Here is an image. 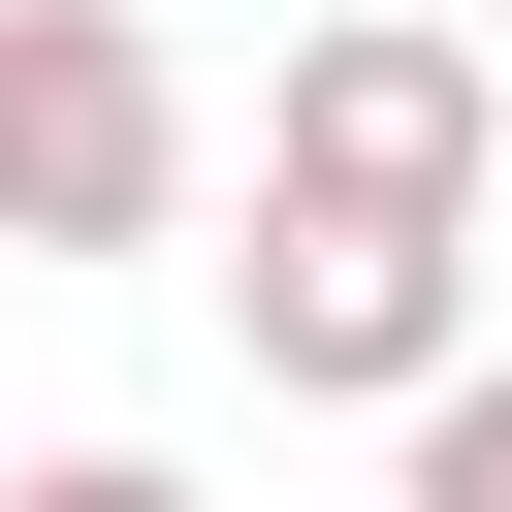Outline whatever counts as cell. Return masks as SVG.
<instances>
[{"label": "cell", "mask_w": 512, "mask_h": 512, "mask_svg": "<svg viewBox=\"0 0 512 512\" xmlns=\"http://www.w3.org/2000/svg\"><path fill=\"white\" fill-rule=\"evenodd\" d=\"M256 192H288V224H480V192H512V64H480L448 0H352V32L256 64Z\"/></svg>", "instance_id": "1"}, {"label": "cell", "mask_w": 512, "mask_h": 512, "mask_svg": "<svg viewBox=\"0 0 512 512\" xmlns=\"http://www.w3.org/2000/svg\"><path fill=\"white\" fill-rule=\"evenodd\" d=\"M192 224V64L128 0H0V256H160Z\"/></svg>", "instance_id": "2"}, {"label": "cell", "mask_w": 512, "mask_h": 512, "mask_svg": "<svg viewBox=\"0 0 512 512\" xmlns=\"http://www.w3.org/2000/svg\"><path fill=\"white\" fill-rule=\"evenodd\" d=\"M224 320H256V384H320V416H416V384L512 352V320H480V224H288V192H256Z\"/></svg>", "instance_id": "3"}, {"label": "cell", "mask_w": 512, "mask_h": 512, "mask_svg": "<svg viewBox=\"0 0 512 512\" xmlns=\"http://www.w3.org/2000/svg\"><path fill=\"white\" fill-rule=\"evenodd\" d=\"M384 512H512V352H480V384H416V416H384Z\"/></svg>", "instance_id": "4"}, {"label": "cell", "mask_w": 512, "mask_h": 512, "mask_svg": "<svg viewBox=\"0 0 512 512\" xmlns=\"http://www.w3.org/2000/svg\"><path fill=\"white\" fill-rule=\"evenodd\" d=\"M0 512H192V480H160V448H32Z\"/></svg>", "instance_id": "5"}, {"label": "cell", "mask_w": 512, "mask_h": 512, "mask_svg": "<svg viewBox=\"0 0 512 512\" xmlns=\"http://www.w3.org/2000/svg\"><path fill=\"white\" fill-rule=\"evenodd\" d=\"M480 64H512V0H480Z\"/></svg>", "instance_id": "6"}]
</instances>
